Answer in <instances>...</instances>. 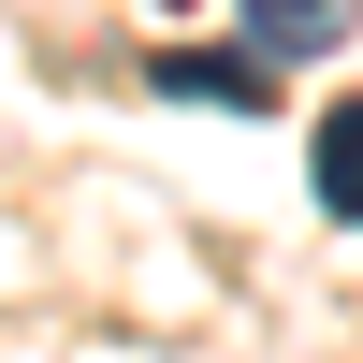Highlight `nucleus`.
<instances>
[{"label":"nucleus","instance_id":"1","mask_svg":"<svg viewBox=\"0 0 363 363\" xmlns=\"http://www.w3.org/2000/svg\"><path fill=\"white\" fill-rule=\"evenodd\" d=\"M145 87H160V102H218V116H262V102H277V73H262L247 44H233V58H203V44H160V58H145Z\"/></svg>","mask_w":363,"mask_h":363},{"label":"nucleus","instance_id":"2","mask_svg":"<svg viewBox=\"0 0 363 363\" xmlns=\"http://www.w3.org/2000/svg\"><path fill=\"white\" fill-rule=\"evenodd\" d=\"M306 189H320V218L363 233V87H349V102H320V131H306Z\"/></svg>","mask_w":363,"mask_h":363},{"label":"nucleus","instance_id":"3","mask_svg":"<svg viewBox=\"0 0 363 363\" xmlns=\"http://www.w3.org/2000/svg\"><path fill=\"white\" fill-rule=\"evenodd\" d=\"M320 44H349V0H247V58L277 73V58H320Z\"/></svg>","mask_w":363,"mask_h":363}]
</instances>
